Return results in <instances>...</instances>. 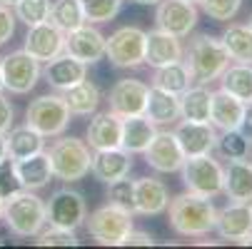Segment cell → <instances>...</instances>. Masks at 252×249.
I'll use <instances>...</instances> for the list:
<instances>
[{
    "label": "cell",
    "instance_id": "6da1fadb",
    "mask_svg": "<svg viewBox=\"0 0 252 249\" xmlns=\"http://www.w3.org/2000/svg\"><path fill=\"white\" fill-rule=\"evenodd\" d=\"M165 212L170 227L180 237H205L215 229V222H218V207L212 204V197L190 190L172 197Z\"/></svg>",
    "mask_w": 252,
    "mask_h": 249
},
{
    "label": "cell",
    "instance_id": "7a4b0ae2",
    "mask_svg": "<svg viewBox=\"0 0 252 249\" xmlns=\"http://www.w3.org/2000/svg\"><path fill=\"white\" fill-rule=\"evenodd\" d=\"M50 165H53V174L60 182H80L90 174V162H93V150L85 139L78 137H65L58 135V139L48 150Z\"/></svg>",
    "mask_w": 252,
    "mask_h": 249
},
{
    "label": "cell",
    "instance_id": "3957f363",
    "mask_svg": "<svg viewBox=\"0 0 252 249\" xmlns=\"http://www.w3.org/2000/svg\"><path fill=\"white\" fill-rule=\"evenodd\" d=\"M3 220L15 237L30 239L48 224L45 202L32 190H18L3 204Z\"/></svg>",
    "mask_w": 252,
    "mask_h": 249
},
{
    "label": "cell",
    "instance_id": "277c9868",
    "mask_svg": "<svg viewBox=\"0 0 252 249\" xmlns=\"http://www.w3.org/2000/svg\"><path fill=\"white\" fill-rule=\"evenodd\" d=\"M185 55H188L185 62L192 73V80L200 85L220 80L225 67L230 65V55H227L222 40L212 38V35H197V38H192Z\"/></svg>",
    "mask_w": 252,
    "mask_h": 249
},
{
    "label": "cell",
    "instance_id": "5b68a950",
    "mask_svg": "<svg viewBox=\"0 0 252 249\" xmlns=\"http://www.w3.org/2000/svg\"><path fill=\"white\" fill-rule=\"evenodd\" d=\"M132 212L118 207V204H102L95 212H90V217H85L88 234L105 247H120L125 234L132 229Z\"/></svg>",
    "mask_w": 252,
    "mask_h": 249
},
{
    "label": "cell",
    "instance_id": "8992f818",
    "mask_svg": "<svg viewBox=\"0 0 252 249\" xmlns=\"http://www.w3.org/2000/svg\"><path fill=\"white\" fill-rule=\"evenodd\" d=\"M183 185L190 192L205 194V197H218L222 194V182H225V167L215 160L212 155H195L185 157L183 167Z\"/></svg>",
    "mask_w": 252,
    "mask_h": 249
},
{
    "label": "cell",
    "instance_id": "52a82bcc",
    "mask_svg": "<svg viewBox=\"0 0 252 249\" xmlns=\"http://www.w3.org/2000/svg\"><path fill=\"white\" fill-rule=\"evenodd\" d=\"M105 57L120 70H132L145 62V30L123 25L105 38Z\"/></svg>",
    "mask_w": 252,
    "mask_h": 249
},
{
    "label": "cell",
    "instance_id": "ba28073f",
    "mask_svg": "<svg viewBox=\"0 0 252 249\" xmlns=\"http://www.w3.org/2000/svg\"><path fill=\"white\" fill-rule=\"evenodd\" d=\"M25 125L38 130L45 139L63 135L70 125V110L63 95H40L32 100L25 110Z\"/></svg>",
    "mask_w": 252,
    "mask_h": 249
},
{
    "label": "cell",
    "instance_id": "9c48e42d",
    "mask_svg": "<svg viewBox=\"0 0 252 249\" xmlns=\"http://www.w3.org/2000/svg\"><path fill=\"white\" fill-rule=\"evenodd\" d=\"M0 70H3V87L13 95H28L38 80L43 78V67L32 55L25 50H13L0 60Z\"/></svg>",
    "mask_w": 252,
    "mask_h": 249
},
{
    "label": "cell",
    "instance_id": "30bf717a",
    "mask_svg": "<svg viewBox=\"0 0 252 249\" xmlns=\"http://www.w3.org/2000/svg\"><path fill=\"white\" fill-rule=\"evenodd\" d=\"M45 215H48V224L55 227H65V229H78L85 224L88 217V204L85 197L70 187L55 190L50 194V199L45 202Z\"/></svg>",
    "mask_w": 252,
    "mask_h": 249
},
{
    "label": "cell",
    "instance_id": "8fae6325",
    "mask_svg": "<svg viewBox=\"0 0 252 249\" xmlns=\"http://www.w3.org/2000/svg\"><path fill=\"white\" fill-rule=\"evenodd\" d=\"M155 25L183 40L197 25V8L190 0H160L155 10Z\"/></svg>",
    "mask_w": 252,
    "mask_h": 249
},
{
    "label": "cell",
    "instance_id": "7c38bea8",
    "mask_svg": "<svg viewBox=\"0 0 252 249\" xmlns=\"http://www.w3.org/2000/svg\"><path fill=\"white\" fill-rule=\"evenodd\" d=\"M23 50L28 55H32L38 62H48V60L58 57L60 53H65V30H60L53 20L32 25V28H28Z\"/></svg>",
    "mask_w": 252,
    "mask_h": 249
},
{
    "label": "cell",
    "instance_id": "4fadbf2b",
    "mask_svg": "<svg viewBox=\"0 0 252 249\" xmlns=\"http://www.w3.org/2000/svg\"><path fill=\"white\" fill-rule=\"evenodd\" d=\"M142 155H145L148 167H153L160 174L180 172V167H183V162H185V152H183V147H180L175 132H160L158 130L155 137L150 139L148 150Z\"/></svg>",
    "mask_w": 252,
    "mask_h": 249
},
{
    "label": "cell",
    "instance_id": "5bb4252c",
    "mask_svg": "<svg viewBox=\"0 0 252 249\" xmlns=\"http://www.w3.org/2000/svg\"><path fill=\"white\" fill-rule=\"evenodd\" d=\"M148 92L150 87L140 80L125 78L118 80L110 87L107 102H110V112H115L118 117H132V115H145V102H148Z\"/></svg>",
    "mask_w": 252,
    "mask_h": 249
},
{
    "label": "cell",
    "instance_id": "9a60e30c",
    "mask_svg": "<svg viewBox=\"0 0 252 249\" xmlns=\"http://www.w3.org/2000/svg\"><path fill=\"white\" fill-rule=\"evenodd\" d=\"M65 53L78 57L85 65H95L105 57V35L95 25L85 23L75 30L65 32Z\"/></svg>",
    "mask_w": 252,
    "mask_h": 249
},
{
    "label": "cell",
    "instance_id": "2e32d148",
    "mask_svg": "<svg viewBox=\"0 0 252 249\" xmlns=\"http://www.w3.org/2000/svg\"><path fill=\"white\" fill-rule=\"evenodd\" d=\"M215 232L220 234V239H230V242H242L245 237H250L252 234V204L230 202L227 207L218 209Z\"/></svg>",
    "mask_w": 252,
    "mask_h": 249
},
{
    "label": "cell",
    "instance_id": "e0dca14e",
    "mask_svg": "<svg viewBox=\"0 0 252 249\" xmlns=\"http://www.w3.org/2000/svg\"><path fill=\"white\" fill-rule=\"evenodd\" d=\"M175 137L183 147L185 157H195V155H212L215 145H218V132L210 122H190L183 120L175 127Z\"/></svg>",
    "mask_w": 252,
    "mask_h": 249
},
{
    "label": "cell",
    "instance_id": "ac0fdd59",
    "mask_svg": "<svg viewBox=\"0 0 252 249\" xmlns=\"http://www.w3.org/2000/svg\"><path fill=\"white\" fill-rule=\"evenodd\" d=\"M132 169V155L123 147H113V150H95L93 152V162H90V172L97 182L110 185L115 180L127 177Z\"/></svg>",
    "mask_w": 252,
    "mask_h": 249
},
{
    "label": "cell",
    "instance_id": "d6986e66",
    "mask_svg": "<svg viewBox=\"0 0 252 249\" xmlns=\"http://www.w3.org/2000/svg\"><path fill=\"white\" fill-rule=\"evenodd\" d=\"M43 78L50 87L55 90H67V87H73L78 85L80 80L88 78V65L80 62L78 57L73 55H67V53H60L58 57L48 60L45 67H43Z\"/></svg>",
    "mask_w": 252,
    "mask_h": 249
},
{
    "label": "cell",
    "instance_id": "ffe728a7",
    "mask_svg": "<svg viewBox=\"0 0 252 249\" xmlns=\"http://www.w3.org/2000/svg\"><path fill=\"white\" fill-rule=\"evenodd\" d=\"M85 142L90 145V150H113L120 147L123 139V117H118L115 112H93V120L88 125L85 132Z\"/></svg>",
    "mask_w": 252,
    "mask_h": 249
},
{
    "label": "cell",
    "instance_id": "44dd1931",
    "mask_svg": "<svg viewBox=\"0 0 252 249\" xmlns=\"http://www.w3.org/2000/svg\"><path fill=\"white\" fill-rule=\"evenodd\" d=\"M183 57H185V48L180 43V38H175V35L160 28L145 32V62L150 67H162Z\"/></svg>",
    "mask_w": 252,
    "mask_h": 249
},
{
    "label": "cell",
    "instance_id": "7402d4cb",
    "mask_svg": "<svg viewBox=\"0 0 252 249\" xmlns=\"http://www.w3.org/2000/svg\"><path fill=\"white\" fill-rule=\"evenodd\" d=\"M170 204L167 187L155 177H140L135 180V215L158 217Z\"/></svg>",
    "mask_w": 252,
    "mask_h": 249
},
{
    "label": "cell",
    "instance_id": "603a6c76",
    "mask_svg": "<svg viewBox=\"0 0 252 249\" xmlns=\"http://www.w3.org/2000/svg\"><path fill=\"white\" fill-rule=\"evenodd\" d=\"M222 194L230 202H252V160H230L225 167Z\"/></svg>",
    "mask_w": 252,
    "mask_h": 249
},
{
    "label": "cell",
    "instance_id": "cb8c5ba5",
    "mask_svg": "<svg viewBox=\"0 0 252 249\" xmlns=\"http://www.w3.org/2000/svg\"><path fill=\"white\" fill-rule=\"evenodd\" d=\"M242 112H245V102L237 100L235 95L225 92V90H218L212 92V105H210V125L215 130H237L240 127V120H242Z\"/></svg>",
    "mask_w": 252,
    "mask_h": 249
},
{
    "label": "cell",
    "instance_id": "d4e9b609",
    "mask_svg": "<svg viewBox=\"0 0 252 249\" xmlns=\"http://www.w3.org/2000/svg\"><path fill=\"white\" fill-rule=\"evenodd\" d=\"M15 169H18V177H20V185L23 190H32V192H38L43 187L50 185L53 180V165H50V157L48 152H35L25 160H15Z\"/></svg>",
    "mask_w": 252,
    "mask_h": 249
},
{
    "label": "cell",
    "instance_id": "484cf974",
    "mask_svg": "<svg viewBox=\"0 0 252 249\" xmlns=\"http://www.w3.org/2000/svg\"><path fill=\"white\" fill-rule=\"evenodd\" d=\"M158 125H153L145 115H132V117H123V139L120 147L127 150L130 155H142L148 150L150 139L155 137Z\"/></svg>",
    "mask_w": 252,
    "mask_h": 249
},
{
    "label": "cell",
    "instance_id": "4316f807",
    "mask_svg": "<svg viewBox=\"0 0 252 249\" xmlns=\"http://www.w3.org/2000/svg\"><path fill=\"white\" fill-rule=\"evenodd\" d=\"M63 100L67 105L70 115H80V117H88L93 112H97L100 108V100H102V92L95 83H90L88 78L80 80L78 85L63 90Z\"/></svg>",
    "mask_w": 252,
    "mask_h": 249
},
{
    "label": "cell",
    "instance_id": "83f0119b",
    "mask_svg": "<svg viewBox=\"0 0 252 249\" xmlns=\"http://www.w3.org/2000/svg\"><path fill=\"white\" fill-rule=\"evenodd\" d=\"M145 117L153 125H172L180 120V97L160 90V87H150L148 92V102H145Z\"/></svg>",
    "mask_w": 252,
    "mask_h": 249
},
{
    "label": "cell",
    "instance_id": "f1b7e54d",
    "mask_svg": "<svg viewBox=\"0 0 252 249\" xmlns=\"http://www.w3.org/2000/svg\"><path fill=\"white\" fill-rule=\"evenodd\" d=\"M5 142H8V157L10 160H25L35 152L45 150V137L38 130H32L30 125L10 127L5 132Z\"/></svg>",
    "mask_w": 252,
    "mask_h": 249
},
{
    "label": "cell",
    "instance_id": "f546056e",
    "mask_svg": "<svg viewBox=\"0 0 252 249\" xmlns=\"http://www.w3.org/2000/svg\"><path fill=\"white\" fill-rule=\"evenodd\" d=\"M210 105L212 92L205 85H190L180 95V117L190 122H210Z\"/></svg>",
    "mask_w": 252,
    "mask_h": 249
},
{
    "label": "cell",
    "instance_id": "4dcf8cb0",
    "mask_svg": "<svg viewBox=\"0 0 252 249\" xmlns=\"http://www.w3.org/2000/svg\"><path fill=\"white\" fill-rule=\"evenodd\" d=\"M192 73L185 60H177V62H170V65H162V67H155V75H153V85L160 87V90H167L172 95H183L190 85H192Z\"/></svg>",
    "mask_w": 252,
    "mask_h": 249
},
{
    "label": "cell",
    "instance_id": "1f68e13d",
    "mask_svg": "<svg viewBox=\"0 0 252 249\" xmlns=\"http://www.w3.org/2000/svg\"><path fill=\"white\" fill-rule=\"evenodd\" d=\"M220 83H222L220 90L235 95L242 102H252V65L247 62L227 65L225 73L220 75Z\"/></svg>",
    "mask_w": 252,
    "mask_h": 249
},
{
    "label": "cell",
    "instance_id": "d6a6232c",
    "mask_svg": "<svg viewBox=\"0 0 252 249\" xmlns=\"http://www.w3.org/2000/svg\"><path fill=\"white\" fill-rule=\"evenodd\" d=\"M222 45L235 62L252 65V28L250 25H230L222 32Z\"/></svg>",
    "mask_w": 252,
    "mask_h": 249
},
{
    "label": "cell",
    "instance_id": "836d02e7",
    "mask_svg": "<svg viewBox=\"0 0 252 249\" xmlns=\"http://www.w3.org/2000/svg\"><path fill=\"white\" fill-rule=\"evenodd\" d=\"M60 30L70 32L80 25H85V13H83V3L80 0H53L50 5V18Z\"/></svg>",
    "mask_w": 252,
    "mask_h": 249
},
{
    "label": "cell",
    "instance_id": "e575fe53",
    "mask_svg": "<svg viewBox=\"0 0 252 249\" xmlns=\"http://www.w3.org/2000/svg\"><path fill=\"white\" fill-rule=\"evenodd\" d=\"M80 3H83L85 23L102 25V23H110V20L118 18L125 0H80Z\"/></svg>",
    "mask_w": 252,
    "mask_h": 249
},
{
    "label": "cell",
    "instance_id": "d590c367",
    "mask_svg": "<svg viewBox=\"0 0 252 249\" xmlns=\"http://www.w3.org/2000/svg\"><path fill=\"white\" fill-rule=\"evenodd\" d=\"M250 145L252 142L240 130H225L222 135H218V145H215V150H218L220 157H225V160H240V157L250 155Z\"/></svg>",
    "mask_w": 252,
    "mask_h": 249
},
{
    "label": "cell",
    "instance_id": "8d00e7d4",
    "mask_svg": "<svg viewBox=\"0 0 252 249\" xmlns=\"http://www.w3.org/2000/svg\"><path fill=\"white\" fill-rule=\"evenodd\" d=\"M50 5H53V0H18L13 5V10H15V18L20 23L32 28V25L45 23L50 18Z\"/></svg>",
    "mask_w": 252,
    "mask_h": 249
},
{
    "label": "cell",
    "instance_id": "74e56055",
    "mask_svg": "<svg viewBox=\"0 0 252 249\" xmlns=\"http://www.w3.org/2000/svg\"><path fill=\"white\" fill-rule=\"evenodd\" d=\"M107 202L118 204V207H123V209L135 215V180L123 177V180L110 182L107 185Z\"/></svg>",
    "mask_w": 252,
    "mask_h": 249
},
{
    "label": "cell",
    "instance_id": "f35d334b",
    "mask_svg": "<svg viewBox=\"0 0 252 249\" xmlns=\"http://www.w3.org/2000/svg\"><path fill=\"white\" fill-rule=\"evenodd\" d=\"M35 244L38 247H78V237H75V229L50 224L48 229L43 227L35 234Z\"/></svg>",
    "mask_w": 252,
    "mask_h": 249
},
{
    "label": "cell",
    "instance_id": "ab89813d",
    "mask_svg": "<svg viewBox=\"0 0 252 249\" xmlns=\"http://www.w3.org/2000/svg\"><path fill=\"white\" fill-rule=\"evenodd\" d=\"M202 8V13L212 20H218V23H227L232 20L240 8H242V0H200L197 3Z\"/></svg>",
    "mask_w": 252,
    "mask_h": 249
},
{
    "label": "cell",
    "instance_id": "60d3db41",
    "mask_svg": "<svg viewBox=\"0 0 252 249\" xmlns=\"http://www.w3.org/2000/svg\"><path fill=\"white\" fill-rule=\"evenodd\" d=\"M18 190H23V185H20V177H18V169H15V160L5 157L0 162V197L8 199Z\"/></svg>",
    "mask_w": 252,
    "mask_h": 249
},
{
    "label": "cell",
    "instance_id": "b9f144b4",
    "mask_svg": "<svg viewBox=\"0 0 252 249\" xmlns=\"http://www.w3.org/2000/svg\"><path fill=\"white\" fill-rule=\"evenodd\" d=\"M15 23H18L15 10L0 3V48H3V45L13 38V35H15Z\"/></svg>",
    "mask_w": 252,
    "mask_h": 249
},
{
    "label": "cell",
    "instance_id": "7bdbcfd3",
    "mask_svg": "<svg viewBox=\"0 0 252 249\" xmlns=\"http://www.w3.org/2000/svg\"><path fill=\"white\" fill-rule=\"evenodd\" d=\"M15 122V108H13V102L0 92V135H5Z\"/></svg>",
    "mask_w": 252,
    "mask_h": 249
},
{
    "label": "cell",
    "instance_id": "ee69618b",
    "mask_svg": "<svg viewBox=\"0 0 252 249\" xmlns=\"http://www.w3.org/2000/svg\"><path fill=\"white\" fill-rule=\"evenodd\" d=\"M153 244H155V237L150 232H142V229H135V227L120 242V247H153Z\"/></svg>",
    "mask_w": 252,
    "mask_h": 249
},
{
    "label": "cell",
    "instance_id": "f6af8a7d",
    "mask_svg": "<svg viewBox=\"0 0 252 249\" xmlns=\"http://www.w3.org/2000/svg\"><path fill=\"white\" fill-rule=\"evenodd\" d=\"M237 130L252 142V102H245V112H242V120H240Z\"/></svg>",
    "mask_w": 252,
    "mask_h": 249
},
{
    "label": "cell",
    "instance_id": "bcb514c9",
    "mask_svg": "<svg viewBox=\"0 0 252 249\" xmlns=\"http://www.w3.org/2000/svg\"><path fill=\"white\" fill-rule=\"evenodd\" d=\"M8 157V142H5V135H0V162Z\"/></svg>",
    "mask_w": 252,
    "mask_h": 249
},
{
    "label": "cell",
    "instance_id": "7dc6e473",
    "mask_svg": "<svg viewBox=\"0 0 252 249\" xmlns=\"http://www.w3.org/2000/svg\"><path fill=\"white\" fill-rule=\"evenodd\" d=\"M135 3H137V5H158L160 0H135Z\"/></svg>",
    "mask_w": 252,
    "mask_h": 249
},
{
    "label": "cell",
    "instance_id": "c3c4849f",
    "mask_svg": "<svg viewBox=\"0 0 252 249\" xmlns=\"http://www.w3.org/2000/svg\"><path fill=\"white\" fill-rule=\"evenodd\" d=\"M0 3H3V5H8V8H13V5L18 3V0H0Z\"/></svg>",
    "mask_w": 252,
    "mask_h": 249
},
{
    "label": "cell",
    "instance_id": "681fc988",
    "mask_svg": "<svg viewBox=\"0 0 252 249\" xmlns=\"http://www.w3.org/2000/svg\"><path fill=\"white\" fill-rule=\"evenodd\" d=\"M240 244H250V247H252V234H250V237H245V239H242Z\"/></svg>",
    "mask_w": 252,
    "mask_h": 249
},
{
    "label": "cell",
    "instance_id": "f907efd6",
    "mask_svg": "<svg viewBox=\"0 0 252 249\" xmlns=\"http://www.w3.org/2000/svg\"><path fill=\"white\" fill-rule=\"evenodd\" d=\"M3 204H5V199L0 197V220H3Z\"/></svg>",
    "mask_w": 252,
    "mask_h": 249
},
{
    "label": "cell",
    "instance_id": "816d5d0a",
    "mask_svg": "<svg viewBox=\"0 0 252 249\" xmlns=\"http://www.w3.org/2000/svg\"><path fill=\"white\" fill-rule=\"evenodd\" d=\"M5 87H3V70H0V92H3Z\"/></svg>",
    "mask_w": 252,
    "mask_h": 249
},
{
    "label": "cell",
    "instance_id": "f5cc1de1",
    "mask_svg": "<svg viewBox=\"0 0 252 249\" xmlns=\"http://www.w3.org/2000/svg\"><path fill=\"white\" fill-rule=\"evenodd\" d=\"M247 25H250V28H252V13H250V23H247Z\"/></svg>",
    "mask_w": 252,
    "mask_h": 249
},
{
    "label": "cell",
    "instance_id": "db71d44e",
    "mask_svg": "<svg viewBox=\"0 0 252 249\" xmlns=\"http://www.w3.org/2000/svg\"><path fill=\"white\" fill-rule=\"evenodd\" d=\"M190 3H195V5H197V3H200V0H190Z\"/></svg>",
    "mask_w": 252,
    "mask_h": 249
},
{
    "label": "cell",
    "instance_id": "11a10c76",
    "mask_svg": "<svg viewBox=\"0 0 252 249\" xmlns=\"http://www.w3.org/2000/svg\"><path fill=\"white\" fill-rule=\"evenodd\" d=\"M250 204H252V202H250Z\"/></svg>",
    "mask_w": 252,
    "mask_h": 249
}]
</instances>
